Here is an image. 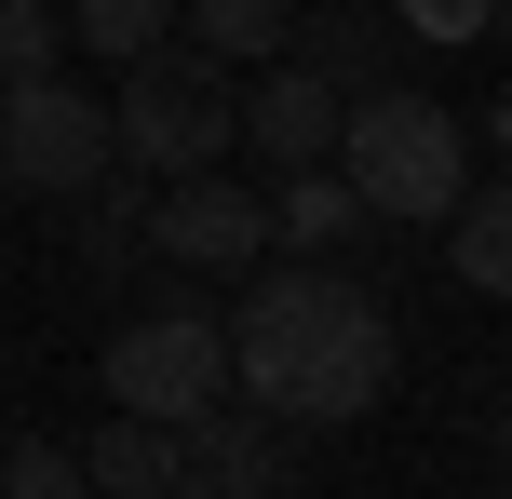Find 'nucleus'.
Returning <instances> with one entry per match:
<instances>
[{
  "label": "nucleus",
  "instance_id": "1",
  "mask_svg": "<svg viewBox=\"0 0 512 499\" xmlns=\"http://www.w3.org/2000/svg\"><path fill=\"white\" fill-rule=\"evenodd\" d=\"M230 351H243V405H256V419H283V432L364 419V405L391 392V365H405L378 284H364V270H310V257H283V270H256V284H243Z\"/></svg>",
  "mask_w": 512,
  "mask_h": 499
},
{
  "label": "nucleus",
  "instance_id": "2",
  "mask_svg": "<svg viewBox=\"0 0 512 499\" xmlns=\"http://www.w3.org/2000/svg\"><path fill=\"white\" fill-rule=\"evenodd\" d=\"M337 176L364 189V216H378V230H459V203L486 189V176H472L459 108H432V95H378V108H351Z\"/></svg>",
  "mask_w": 512,
  "mask_h": 499
},
{
  "label": "nucleus",
  "instance_id": "3",
  "mask_svg": "<svg viewBox=\"0 0 512 499\" xmlns=\"http://www.w3.org/2000/svg\"><path fill=\"white\" fill-rule=\"evenodd\" d=\"M108 405L122 419H162V432H203V419H230L243 405V351H230V324L203 311V297H162V311H135L122 338H108Z\"/></svg>",
  "mask_w": 512,
  "mask_h": 499
},
{
  "label": "nucleus",
  "instance_id": "4",
  "mask_svg": "<svg viewBox=\"0 0 512 499\" xmlns=\"http://www.w3.org/2000/svg\"><path fill=\"white\" fill-rule=\"evenodd\" d=\"M230 149H243V81L216 68V54H149V68H122V162L135 176H162V189H189V176H230Z\"/></svg>",
  "mask_w": 512,
  "mask_h": 499
},
{
  "label": "nucleus",
  "instance_id": "5",
  "mask_svg": "<svg viewBox=\"0 0 512 499\" xmlns=\"http://www.w3.org/2000/svg\"><path fill=\"white\" fill-rule=\"evenodd\" d=\"M0 176L27 189V203H95L108 176H122V95H81L68 81H14V108H0Z\"/></svg>",
  "mask_w": 512,
  "mask_h": 499
},
{
  "label": "nucleus",
  "instance_id": "6",
  "mask_svg": "<svg viewBox=\"0 0 512 499\" xmlns=\"http://www.w3.org/2000/svg\"><path fill=\"white\" fill-rule=\"evenodd\" d=\"M270 189H243V176H189V189H162V230H149V257L162 270H189V284H216V270H270Z\"/></svg>",
  "mask_w": 512,
  "mask_h": 499
},
{
  "label": "nucleus",
  "instance_id": "7",
  "mask_svg": "<svg viewBox=\"0 0 512 499\" xmlns=\"http://www.w3.org/2000/svg\"><path fill=\"white\" fill-rule=\"evenodd\" d=\"M243 149L270 162V189H283V176H337V149H351V95H337L324 68L283 54L270 81H243Z\"/></svg>",
  "mask_w": 512,
  "mask_h": 499
},
{
  "label": "nucleus",
  "instance_id": "8",
  "mask_svg": "<svg viewBox=\"0 0 512 499\" xmlns=\"http://www.w3.org/2000/svg\"><path fill=\"white\" fill-rule=\"evenodd\" d=\"M283 473H297V432L256 419V405L189 432V499H283Z\"/></svg>",
  "mask_w": 512,
  "mask_h": 499
},
{
  "label": "nucleus",
  "instance_id": "9",
  "mask_svg": "<svg viewBox=\"0 0 512 499\" xmlns=\"http://www.w3.org/2000/svg\"><path fill=\"white\" fill-rule=\"evenodd\" d=\"M81 459H95V499H189V432L162 419H108Z\"/></svg>",
  "mask_w": 512,
  "mask_h": 499
},
{
  "label": "nucleus",
  "instance_id": "10",
  "mask_svg": "<svg viewBox=\"0 0 512 499\" xmlns=\"http://www.w3.org/2000/svg\"><path fill=\"white\" fill-rule=\"evenodd\" d=\"M189 54H216V68H256V81H270L283 54H297V0H189Z\"/></svg>",
  "mask_w": 512,
  "mask_h": 499
},
{
  "label": "nucleus",
  "instance_id": "11",
  "mask_svg": "<svg viewBox=\"0 0 512 499\" xmlns=\"http://www.w3.org/2000/svg\"><path fill=\"white\" fill-rule=\"evenodd\" d=\"M270 230H283V257L324 270L337 243H364L378 216H364V189H351V176H283V189H270Z\"/></svg>",
  "mask_w": 512,
  "mask_h": 499
},
{
  "label": "nucleus",
  "instance_id": "12",
  "mask_svg": "<svg viewBox=\"0 0 512 499\" xmlns=\"http://www.w3.org/2000/svg\"><path fill=\"white\" fill-rule=\"evenodd\" d=\"M81 54H122V68H149V54L189 41V0H68Z\"/></svg>",
  "mask_w": 512,
  "mask_h": 499
},
{
  "label": "nucleus",
  "instance_id": "13",
  "mask_svg": "<svg viewBox=\"0 0 512 499\" xmlns=\"http://www.w3.org/2000/svg\"><path fill=\"white\" fill-rule=\"evenodd\" d=\"M445 270H459L472 297H512V176H486L459 203V230H445Z\"/></svg>",
  "mask_w": 512,
  "mask_h": 499
},
{
  "label": "nucleus",
  "instance_id": "14",
  "mask_svg": "<svg viewBox=\"0 0 512 499\" xmlns=\"http://www.w3.org/2000/svg\"><path fill=\"white\" fill-rule=\"evenodd\" d=\"M297 68H324L337 95L351 108H378V95H405V81H391V41L378 27H351V14H324V27H297Z\"/></svg>",
  "mask_w": 512,
  "mask_h": 499
},
{
  "label": "nucleus",
  "instance_id": "15",
  "mask_svg": "<svg viewBox=\"0 0 512 499\" xmlns=\"http://www.w3.org/2000/svg\"><path fill=\"white\" fill-rule=\"evenodd\" d=\"M68 0H0V68L14 81H68Z\"/></svg>",
  "mask_w": 512,
  "mask_h": 499
},
{
  "label": "nucleus",
  "instance_id": "16",
  "mask_svg": "<svg viewBox=\"0 0 512 499\" xmlns=\"http://www.w3.org/2000/svg\"><path fill=\"white\" fill-rule=\"evenodd\" d=\"M0 499H95V459L54 446V432H14L0 446Z\"/></svg>",
  "mask_w": 512,
  "mask_h": 499
},
{
  "label": "nucleus",
  "instance_id": "17",
  "mask_svg": "<svg viewBox=\"0 0 512 499\" xmlns=\"http://www.w3.org/2000/svg\"><path fill=\"white\" fill-rule=\"evenodd\" d=\"M391 14H405V41H486L499 0H391Z\"/></svg>",
  "mask_w": 512,
  "mask_h": 499
},
{
  "label": "nucleus",
  "instance_id": "18",
  "mask_svg": "<svg viewBox=\"0 0 512 499\" xmlns=\"http://www.w3.org/2000/svg\"><path fill=\"white\" fill-rule=\"evenodd\" d=\"M499 473H512V392H499Z\"/></svg>",
  "mask_w": 512,
  "mask_h": 499
},
{
  "label": "nucleus",
  "instance_id": "19",
  "mask_svg": "<svg viewBox=\"0 0 512 499\" xmlns=\"http://www.w3.org/2000/svg\"><path fill=\"white\" fill-rule=\"evenodd\" d=\"M499 149H512V81H499Z\"/></svg>",
  "mask_w": 512,
  "mask_h": 499
},
{
  "label": "nucleus",
  "instance_id": "20",
  "mask_svg": "<svg viewBox=\"0 0 512 499\" xmlns=\"http://www.w3.org/2000/svg\"><path fill=\"white\" fill-rule=\"evenodd\" d=\"M324 14H351V0H324Z\"/></svg>",
  "mask_w": 512,
  "mask_h": 499
},
{
  "label": "nucleus",
  "instance_id": "21",
  "mask_svg": "<svg viewBox=\"0 0 512 499\" xmlns=\"http://www.w3.org/2000/svg\"><path fill=\"white\" fill-rule=\"evenodd\" d=\"M499 27H512V0H499Z\"/></svg>",
  "mask_w": 512,
  "mask_h": 499
},
{
  "label": "nucleus",
  "instance_id": "22",
  "mask_svg": "<svg viewBox=\"0 0 512 499\" xmlns=\"http://www.w3.org/2000/svg\"><path fill=\"white\" fill-rule=\"evenodd\" d=\"M499 499H512V486H499Z\"/></svg>",
  "mask_w": 512,
  "mask_h": 499
}]
</instances>
